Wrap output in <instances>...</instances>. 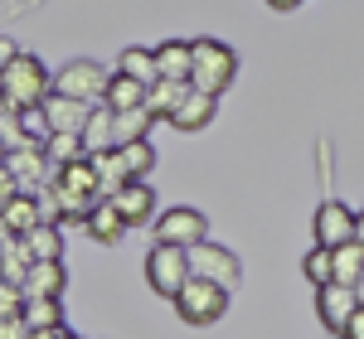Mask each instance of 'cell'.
Here are the masks:
<instances>
[{
  "mask_svg": "<svg viewBox=\"0 0 364 339\" xmlns=\"http://www.w3.org/2000/svg\"><path fill=\"white\" fill-rule=\"evenodd\" d=\"M331 272H336V286H360V277H364V248L360 243H345V248H336L331 252Z\"/></svg>",
  "mask_w": 364,
  "mask_h": 339,
  "instance_id": "20",
  "label": "cell"
},
{
  "mask_svg": "<svg viewBox=\"0 0 364 339\" xmlns=\"http://www.w3.org/2000/svg\"><path fill=\"white\" fill-rule=\"evenodd\" d=\"M355 243L364 248V213H360V223H355Z\"/></svg>",
  "mask_w": 364,
  "mask_h": 339,
  "instance_id": "37",
  "label": "cell"
},
{
  "mask_svg": "<svg viewBox=\"0 0 364 339\" xmlns=\"http://www.w3.org/2000/svg\"><path fill=\"white\" fill-rule=\"evenodd\" d=\"M5 155H10V145H5V141H0V165H5Z\"/></svg>",
  "mask_w": 364,
  "mask_h": 339,
  "instance_id": "40",
  "label": "cell"
},
{
  "mask_svg": "<svg viewBox=\"0 0 364 339\" xmlns=\"http://www.w3.org/2000/svg\"><path fill=\"white\" fill-rule=\"evenodd\" d=\"M0 339H29L25 320H0Z\"/></svg>",
  "mask_w": 364,
  "mask_h": 339,
  "instance_id": "32",
  "label": "cell"
},
{
  "mask_svg": "<svg viewBox=\"0 0 364 339\" xmlns=\"http://www.w3.org/2000/svg\"><path fill=\"white\" fill-rule=\"evenodd\" d=\"M5 170L15 174V184H20L25 194L34 184H54V165H49L44 145H20V150H10V155H5Z\"/></svg>",
  "mask_w": 364,
  "mask_h": 339,
  "instance_id": "10",
  "label": "cell"
},
{
  "mask_svg": "<svg viewBox=\"0 0 364 339\" xmlns=\"http://www.w3.org/2000/svg\"><path fill=\"white\" fill-rule=\"evenodd\" d=\"M214 112H219V97H209V92H195V87H190V97L180 102V112L170 116V126L185 131V136H195V131H204V126L214 121Z\"/></svg>",
  "mask_w": 364,
  "mask_h": 339,
  "instance_id": "14",
  "label": "cell"
},
{
  "mask_svg": "<svg viewBox=\"0 0 364 339\" xmlns=\"http://www.w3.org/2000/svg\"><path fill=\"white\" fill-rule=\"evenodd\" d=\"M238 78V54L228 49L224 39H190V87L224 97Z\"/></svg>",
  "mask_w": 364,
  "mask_h": 339,
  "instance_id": "2",
  "label": "cell"
},
{
  "mask_svg": "<svg viewBox=\"0 0 364 339\" xmlns=\"http://www.w3.org/2000/svg\"><path fill=\"white\" fill-rule=\"evenodd\" d=\"M83 150L87 155H97V150H112V112L107 107H92L83 126Z\"/></svg>",
  "mask_w": 364,
  "mask_h": 339,
  "instance_id": "28",
  "label": "cell"
},
{
  "mask_svg": "<svg viewBox=\"0 0 364 339\" xmlns=\"http://www.w3.org/2000/svg\"><path fill=\"white\" fill-rule=\"evenodd\" d=\"M87 160H92V170H97L102 199H112L122 184H132V179H127V170H122V160H117V150H97V155H87Z\"/></svg>",
  "mask_w": 364,
  "mask_h": 339,
  "instance_id": "25",
  "label": "cell"
},
{
  "mask_svg": "<svg viewBox=\"0 0 364 339\" xmlns=\"http://www.w3.org/2000/svg\"><path fill=\"white\" fill-rule=\"evenodd\" d=\"M39 112H44L49 136H78V141H83V126H87V116H92V107H87V102H73V97L49 92V102H44Z\"/></svg>",
  "mask_w": 364,
  "mask_h": 339,
  "instance_id": "9",
  "label": "cell"
},
{
  "mask_svg": "<svg viewBox=\"0 0 364 339\" xmlns=\"http://www.w3.org/2000/svg\"><path fill=\"white\" fill-rule=\"evenodd\" d=\"M10 58H20V49H15V39H0V68H5Z\"/></svg>",
  "mask_w": 364,
  "mask_h": 339,
  "instance_id": "34",
  "label": "cell"
},
{
  "mask_svg": "<svg viewBox=\"0 0 364 339\" xmlns=\"http://www.w3.org/2000/svg\"><path fill=\"white\" fill-rule=\"evenodd\" d=\"M117 73H127V78H136L141 87H151L161 73H156V49H122V63H117Z\"/></svg>",
  "mask_w": 364,
  "mask_h": 339,
  "instance_id": "23",
  "label": "cell"
},
{
  "mask_svg": "<svg viewBox=\"0 0 364 339\" xmlns=\"http://www.w3.org/2000/svg\"><path fill=\"white\" fill-rule=\"evenodd\" d=\"M102 107L107 112H136V107H146V87L136 78H127V73H112V83L102 92Z\"/></svg>",
  "mask_w": 364,
  "mask_h": 339,
  "instance_id": "18",
  "label": "cell"
},
{
  "mask_svg": "<svg viewBox=\"0 0 364 339\" xmlns=\"http://www.w3.org/2000/svg\"><path fill=\"white\" fill-rule=\"evenodd\" d=\"M151 131V112L136 107V112H112V150L117 145H132V141H146Z\"/></svg>",
  "mask_w": 364,
  "mask_h": 339,
  "instance_id": "22",
  "label": "cell"
},
{
  "mask_svg": "<svg viewBox=\"0 0 364 339\" xmlns=\"http://www.w3.org/2000/svg\"><path fill=\"white\" fill-rule=\"evenodd\" d=\"M20 243H25V252L34 257V262H58V257H63V238H58L54 223H34Z\"/></svg>",
  "mask_w": 364,
  "mask_h": 339,
  "instance_id": "19",
  "label": "cell"
},
{
  "mask_svg": "<svg viewBox=\"0 0 364 339\" xmlns=\"http://www.w3.org/2000/svg\"><path fill=\"white\" fill-rule=\"evenodd\" d=\"M29 339H78V335H68V330L58 325V330H39V335H29Z\"/></svg>",
  "mask_w": 364,
  "mask_h": 339,
  "instance_id": "35",
  "label": "cell"
},
{
  "mask_svg": "<svg viewBox=\"0 0 364 339\" xmlns=\"http://www.w3.org/2000/svg\"><path fill=\"white\" fill-rule=\"evenodd\" d=\"M63 286H68L63 262H34V267H29V277L20 282V291H25V301H58V296H63Z\"/></svg>",
  "mask_w": 364,
  "mask_h": 339,
  "instance_id": "13",
  "label": "cell"
},
{
  "mask_svg": "<svg viewBox=\"0 0 364 339\" xmlns=\"http://www.w3.org/2000/svg\"><path fill=\"white\" fill-rule=\"evenodd\" d=\"M301 272H306V282L316 286V291L336 282V272H331V252H326V248H311V252H306V262H301Z\"/></svg>",
  "mask_w": 364,
  "mask_h": 339,
  "instance_id": "29",
  "label": "cell"
},
{
  "mask_svg": "<svg viewBox=\"0 0 364 339\" xmlns=\"http://www.w3.org/2000/svg\"><path fill=\"white\" fill-rule=\"evenodd\" d=\"M355 296H360V306H364V277H360V286H355Z\"/></svg>",
  "mask_w": 364,
  "mask_h": 339,
  "instance_id": "39",
  "label": "cell"
},
{
  "mask_svg": "<svg viewBox=\"0 0 364 339\" xmlns=\"http://www.w3.org/2000/svg\"><path fill=\"white\" fill-rule=\"evenodd\" d=\"M10 116H15V112H10V107H5V97H0V126H5Z\"/></svg>",
  "mask_w": 364,
  "mask_h": 339,
  "instance_id": "38",
  "label": "cell"
},
{
  "mask_svg": "<svg viewBox=\"0 0 364 339\" xmlns=\"http://www.w3.org/2000/svg\"><path fill=\"white\" fill-rule=\"evenodd\" d=\"M0 282H5V272H0Z\"/></svg>",
  "mask_w": 364,
  "mask_h": 339,
  "instance_id": "41",
  "label": "cell"
},
{
  "mask_svg": "<svg viewBox=\"0 0 364 339\" xmlns=\"http://www.w3.org/2000/svg\"><path fill=\"white\" fill-rule=\"evenodd\" d=\"M156 243L161 248H199V243H209V218L199 213V209H190V204H180V209H170V213H161L156 218Z\"/></svg>",
  "mask_w": 364,
  "mask_h": 339,
  "instance_id": "7",
  "label": "cell"
},
{
  "mask_svg": "<svg viewBox=\"0 0 364 339\" xmlns=\"http://www.w3.org/2000/svg\"><path fill=\"white\" fill-rule=\"evenodd\" d=\"M107 204L122 213V223H127V228H141V223H151V218H156V194H151V184H146V179L122 184Z\"/></svg>",
  "mask_w": 364,
  "mask_h": 339,
  "instance_id": "12",
  "label": "cell"
},
{
  "mask_svg": "<svg viewBox=\"0 0 364 339\" xmlns=\"http://www.w3.org/2000/svg\"><path fill=\"white\" fill-rule=\"evenodd\" d=\"M355 223H360V213H350L340 199H326V204L316 209V218H311L316 248L336 252V248H345V243H355Z\"/></svg>",
  "mask_w": 364,
  "mask_h": 339,
  "instance_id": "8",
  "label": "cell"
},
{
  "mask_svg": "<svg viewBox=\"0 0 364 339\" xmlns=\"http://www.w3.org/2000/svg\"><path fill=\"white\" fill-rule=\"evenodd\" d=\"M340 339H364V306L350 315V325H345V335H340Z\"/></svg>",
  "mask_w": 364,
  "mask_h": 339,
  "instance_id": "33",
  "label": "cell"
},
{
  "mask_svg": "<svg viewBox=\"0 0 364 339\" xmlns=\"http://www.w3.org/2000/svg\"><path fill=\"white\" fill-rule=\"evenodd\" d=\"M107 83H112V73H107L97 58H68V63L54 73L58 97H73V102H87V107H102Z\"/></svg>",
  "mask_w": 364,
  "mask_h": 339,
  "instance_id": "3",
  "label": "cell"
},
{
  "mask_svg": "<svg viewBox=\"0 0 364 339\" xmlns=\"http://www.w3.org/2000/svg\"><path fill=\"white\" fill-rule=\"evenodd\" d=\"M20 311H25V291L0 282V320H20Z\"/></svg>",
  "mask_w": 364,
  "mask_h": 339,
  "instance_id": "31",
  "label": "cell"
},
{
  "mask_svg": "<svg viewBox=\"0 0 364 339\" xmlns=\"http://www.w3.org/2000/svg\"><path fill=\"white\" fill-rule=\"evenodd\" d=\"M87 238H92V243H117V238H122V233H127V223H122V213H117L112 204H107V199H102V204H97V209H92V213H87Z\"/></svg>",
  "mask_w": 364,
  "mask_h": 339,
  "instance_id": "21",
  "label": "cell"
},
{
  "mask_svg": "<svg viewBox=\"0 0 364 339\" xmlns=\"http://www.w3.org/2000/svg\"><path fill=\"white\" fill-rule=\"evenodd\" d=\"M316 311H321V320H326V330H331V335H345V325H350V315L360 311V296H355V291H350V286H321V291H316Z\"/></svg>",
  "mask_w": 364,
  "mask_h": 339,
  "instance_id": "11",
  "label": "cell"
},
{
  "mask_svg": "<svg viewBox=\"0 0 364 339\" xmlns=\"http://www.w3.org/2000/svg\"><path fill=\"white\" fill-rule=\"evenodd\" d=\"M190 97V83H170V78H156V83L146 87V112L151 121H170V116L180 112V102Z\"/></svg>",
  "mask_w": 364,
  "mask_h": 339,
  "instance_id": "15",
  "label": "cell"
},
{
  "mask_svg": "<svg viewBox=\"0 0 364 339\" xmlns=\"http://www.w3.org/2000/svg\"><path fill=\"white\" fill-rule=\"evenodd\" d=\"M156 73L170 83H190V39H166L156 49Z\"/></svg>",
  "mask_w": 364,
  "mask_h": 339,
  "instance_id": "17",
  "label": "cell"
},
{
  "mask_svg": "<svg viewBox=\"0 0 364 339\" xmlns=\"http://www.w3.org/2000/svg\"><path fill=\"white\" fill-rule=\"evenodd\" d=\"M29 267H34V257L25 252V243H20V238H5V243H0V272H5V282L20 286L29 277Z\"/></svg>",
  "mask_w": 364,
  "mask_h": 339,
  "instance_id": "24",
  "label": "cell"
},
{
  "mask_svg": "<svg viewBox=\"0 0 364 339\" xmlns=\"http://www.w3.org/2000/svg\"><path fill=\"white\" fill-rule=\"evenodd\" d=\"M29 335H39V330H58L63 325V306L58 301H25V311H20Z\"/></svg>",
  "mask_w": 364,
  "mask_h": 339,
  "instance_id": "27",
  "label": "cell"
},
{
  "mask_svg": "<svg viewBox=\"0 0 364 339\" xmlns=\"http://www.w3.org/2000/svg\"><path fill=\"white\" fill-rule=\"evenodd\" d=\"M190 277L219 286V291H233L243 282V262H238V252H228L219 243H199V248H190Z\"/></svg>",
  "mask_w": 364,
  "mask_h": 339,
  "instance_id": "6",
  "label": "cell"
},
{
  "mask_svg": "<svg viewBox=\"0 0 364 339\" xmlns=\"http://www.w3.org/2000/svg\"><path fill=\"white\" fill-rule=\"evenodd\" d=\"M117 160L127 170V179H146L156 170V150H151V141H132V145H117Z\"/></svg>",
  "mask_w": 364,
  "mask_h": 339,
  "instance_id": "26",
  "label": "cell"
},
{
  "mask_svg": "<svg viewBox=\"0 0 364 339\" xmlns=\"http://www.w3.org/2000/svg\"><path fill=\"white\" fill-rule=\"evenodd\" d=\"M49 92H54V78H49V68L34 54H20V58H10V63L0 68V97H5L10 112H34V107H44Z\"/></svg>",
  "mask_w": 364,
  "mask_h": 339,
  "instance_id": "1",
  "label": "cell"
},
{
  "mask_svg": "<svg viewBox=\"0 0 364 339\" xmlns=\"http://www.w3.org/2000/svg\"><path fill=\"white\" fill-rule=\"evenodd\" d=\"M185 282H190V252L185 248H151L146 252V286L156 291V296H166V301H175L180 291H185Z\"/></svg>",
  "mask_w": 364,
  "mask_h": 339,
  "instance_id": "4",
  "label": "cell"
},
{
  "mask_svg": "<svg viewBox=\"0 0 364 339\" xmlns=\"http://www.w3.org/2000/svg\"><path fill=\"white\" fill-rule=\"evenodd\" d=\"M175 311H180V320H185V325L209 330L214 320H224L228 291H219V286H209V282H199V277H190V282H185V291L175 296Z\"/></svg>",
  "mask_w": 364,
  "mask_h": 339,
  "instance_id": "5",
  "label": "cell"
},
{
  "mask_svg": "<svg viewBox=\"0 0 364 339\" xmlns=\"http://www.w3.org/2000/svg\"><path fill=\"white\" fill-rule=\"evenodd\" d=\"M34 223H44V213H39V199L34 194H15L5 209H0V228L10 233V238H25Z\"/></svg>",
  "mask_w": 364,
  "mask_h": 339,
  "instance_id": "16",
  "label": "cell"
},
{
  "mask_svg": "<svg viewBox=\"0 0 364 339\" xmlns=\"http://www.w3.org/2000/svg\"><path fill=\"white\" fill-rule=\"evenodd\" d=\"M272 10H291V5H301V0H267Z\"/></svg>",
  "mask_w": 364,
  "mask_h": 339,
  "instance_id": "36",
  "label": "cell"
},
{
  "mask_svg": "<svg viewBox=\"0 0 364 339\" xmlns=\"http://www.w3.org/2000/svg\"><path fill=\"white\" fill-rule=\"evenodd\" d=\"M44 155H49V165H68V160H83L87 150H83V141L78 136H49V145H44Z\"/></svg>",
  "mask_w": 364,
  "mask_h": 339,
  "instance_id": "30",
  "label": "cell"
}]
</instances>
